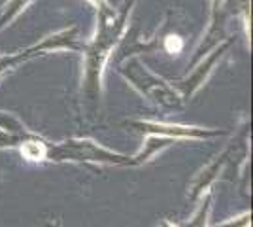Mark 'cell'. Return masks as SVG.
<instances>
[{
	"label": "cell",
	"instance_id": "6da1fadb",
	"mask_svg": "<svg viewBox=\"0 0 253 227\" xmlns=\"http://www.w3.org/2000/svg\"><path fill=\"white\" fill-rule=\"evenodd\" d=\"M136 0H125L123 6L114 11L108 2H102L98 8V31L96 36L89 44H85V76H84V95L87 102L91 104V110L96 112L100 104V93H102V72L110 59V53L114 51L117 42L121 40L125 31L128 15Z\"/></svg>",
	"mask_w": 253,
	"mask_h": 227
},
{
	"label": "cell",
	"instance_id": "7a4b0ae2",
	"mask_svg": "<svg viewBox=\"0 0 253 227\" xmlns=\"http://www.w3.org/2000/svg\"><path fill=\"white\" fill-rule=\"evenodd\" d=\"M119 72L123 74V78H126L132 86L136 87L144 97L149 98L151 102L159 104V106L178 108L179 104H181V100H179L181 97L176 93V89L170 87L163 78H159L153 72H149L148 66L142 65L136 59L128 61L126 65L121 66Z\"/></svg>",
	"mask_w": 253,
	"mask_h": 227
},
{
	"label": "cell",
	"instance_id": "3957f363",
	"mask_svg": "<svg viewBox=\"0 0 253 227\" xmlns=\"http://www.w3.org/2000/svg\"><path fill=\"white\" fill-rule=\"evenodd\" d=\"M47 161H84L132 167L130 157L106 150L93 140H68L63 144H49Z\"/></svg>",
	"mask_w": 253,
	"mask_h": 227
},
{
	"label": "cell",
	"instance_id": "277c9868",
	"mask_svg": "<svg viewBox=\"0 0 253 227\" xmlns=\"http://www.w3.org/2000/svg\"><path fill=\"white\" fill-rule=\"evenodd\" d=\"M232 38H227V40H223L221 44H217L213 49H211L210 55H206L202 61H199L197 65L193 66L189 76L185 78V80H181L176 84V89L179 91V97L183 98V100H187L191 98L199 89L202 87V84L208 80V76L211 74V70H213V66L219 63V59H221L225 51L229 49V45H231Z\"/></svg>",
	"mask_w": 253,
	"mask_h": 227
},
{
	"label": "cell",
	"instance_id": "5b68a950",
	"mask_svg": "<svg viewBox=\"0 0 253 227\" xmlns=\"http://www.w3.org/2000/svg\"><path fill=\"white\" fill-rule=\"evenodd\" d=\"M125 125L132 129L146 133V135H157V136H169V138H213L227 135V131L219 129H202V127H189V125H172V123H157V121H125Z\"/></svg>",
	"mask_w": 253,
	"mask_h": 227
},
{
	"label": "cell",
	"instance_id": "8992f818",
	"mask_svg": "<svg viewBox=\"0 0 253 227\" xmlns=\"http://www.w3.org/2000/svg\"><path fill=\"white\" fill-rule=\"evenodd\" d=\"M78 31L76 27H70L66 31H61V33H55L45 36L42 42L34 44L32 47L25 49L23 55L27 59H31L34 55H40L43 51H59V49H70V51H84L85 44L78 40Z\"/></svg>",
	"mask_w": 253,
	"mask_h": 227
},
{
	"label": "cell",
	"instance_id": "52a82bcc",
	"mask_svg": "<svg viewBox=\"0 0 253 227\" xmlns=\"http://www.w3.org/2000/svg\"><path fill=\"white\" fill-rule=\"evenodd\" d=\"M229 155H231V150L227 148L225 151H221L213 161H210L202 171H199V174L191 180V187H189V201L191 203H197L204 193H208L210 185L217 180V176L225 169V165L229 163Z\"/></svg>",
	"mask_w": 253,
	"mask_h": 227
},
{
	"label": "cell",
	"instance_id": "ba28073f",
	"mask_svg": "<svg viewBox=\"0 0 253 227\" xmlns=\"http://www.w3.org/2000/svg\"><path fill=\"white\" fill-rule=\"evenodd\" d=\"M174 138H169V136H157V135H149L146 142H144V148L140 150V153H136L132 159V167H140L144 163L151 161L157 153H161L163 150H167L170 144H174Z\"/></svg>",
	"mask_w": 253,
	"mask_h": 227
},
{
	"label": "cell",
	"instance_id": "9c48e42d",
	"mask_svg": "<svg viewBox=\"0 0 253 227\" xmlns=\"http://www.w3.org/2000/svg\"><path fill=\"white\" fill-rule=\"evenodd\" d=\"M32 0H10V4L6 6V10H4V13L0 15V31L6 27V25H10L19 13H21L29 4H31Z\"/></svg>",
	"mask_w": 253,
	"mask_h": 227
},
{
	"label": "cell",
	"instance_id": "30bf717a",
	"mask_svg": "<svg viewBox=\"0 0 253 227\" xmlns=\"http://www.w3.org/2000/svg\"><path fill=\"white\" fill-rule=\"evenodd\" d=\"M210 208H211V195L206 193L204 201L201 203L199 210L195 212L193 220H189L187 224H183L181 227H206V224H208V216H210Z\"/></svg>",
	"mask_w": 253,
	"mask_h": 227
},
{
	"label": "cell",
	"instance_id": "8fae6325",
	"mask_svg": "<svg viewBox=\"0 0 253 227\" xmlns=\"http://www.w3.org/2000/svg\"><path fill=\"white\" fill-rule=\"evenodd\" d=\"M163 47H165V51L170 55H178L181 49H183V40L179 38L178 34H169L167 38H165V42H163Z\"/></svg>",
	"mask_w": 253,
	"mask_h": 227
},
{
	"label": "cell",
	"instance_id": "7c38bea8",
	"mask_svg": "<svg viewBox=\"0 0 253 227\" xmlns=\"http://www.w3.org/2000/svg\"><path fill=\"white\" fill-rule=\"evenodd\" d=\"M21 61H27V57L23 55V51L17 55H4V57H0V74H4L6 70H10L15 65H19Z\"/></svg>",
	"mask_w": 253,
	"mask_h": 227
},
{
	"label": "cell",
	"instance_id": "4fadbf2b",
	"mask_svg": "<svg viewBox=\"0 0 253 227\" xmlns=\"http://www.w3.org/2000/svg\"><path fill=\"white\" fill-rule=\"evenodd\" d=\"M250 220H252V214L246 212L242 216L234 218V220H229V222H223V224L213 226V227H250Z\"/></svg>",
	"mask_w": 253,
	"mask_h": 227
},
{
	"label": "cell",
	"instance_id": "5bb4252c",
	"mask_svg": "<svg viewBox=\"0 0 253 227\" xmlns=\"http://www.w3.org/2000/svg\"><path fill=\"white\" fill-rule=\"evenodd\" d=\"M161 227H176V226H172L170 222H163V224H161Z\"/></svg>",
	"mask_w": 253,
	"mask_h": 227
},
{
	"label": "cell",
	"instance_id": "9a60e30c",
	"mask_svg": "<svg viewBox=\"0 0 253 227\" xmlns=\"http://www.w3.org/2000/svg\"><path fill=\"white\" fill-rule=\"evenodd\" d=\"M89 2H93V4H95V6H100V4H102V2H104V0H89Z\"/></svg>",
	"mask_w": 253,
	"mask_h": 227
},
{
	"label": "cell",
	"instance_id": "2e32d148",
	"mask_svg": "<svg viewBox=\"0 0 253 227\" xmlns=\"http://www.w3.org/2000/svg\"><path fill=\"white\" fill-rule=\"evenodd\" d=\"M49 227H61V222L57 220V222H55V224H51V226H49Z\"/></svg>",
	"mask_w": 253,
	"mask_h": 227
}]
</instances>
